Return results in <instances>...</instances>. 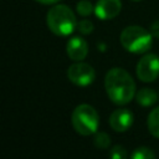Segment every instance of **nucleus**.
Returning a JSON list of instances; mask_svg holds the SVG:
<instances>
[{"label": "nucleus", "instance_id": "1", "mask_svg": "<svg viewBox=\"0 0 159 159\" xmlns=\"http://www.w3.org/2000/svg\"><path fill=\"white\" fill-rule=\"evenodd\" d=\"M104 88L109 99L118 106L129 103L135 96V82L133 77L120 67H113L106 73Z\"/></svg>", "mask_w": 159, "mask_h": 159}, {"label": "nucleus", "instance_id": "2", "mask_svg": "<svg viewBox=\"0 0 159 159\" xmlns=\"http://www.w3.org/2000/svg\"><path fill=\"white\" fill-rule=\"evenodd\" d=\"M46 24L51 32L57 36L71 35L77 29V19L72 9L63 4L51 7L46 15Z\"/></svg>", "mask_w": 159, "mask_h": 159}, {"label": "nucleus", "instance_id": "3", "mask_svg": "<svg viewBox=\"0 0 159 159\" xmlns=\"http://www.w3.org/2000/svg\"><path fill=\"white\" fill-rule=\"evenodd\" d=\"M122 46L132 53H145L153 45V35L142 26L132 25L122 30L119 36Z\"/></svg>", "mask_w": 159, "mask_h": 159}, {"label": "nucleus", "instance_id": "4", "mask_svg": "<svg viewBox=\"0 0 159 159\" xmlns=\"http://www.w3.org/2000/svg\"><path fill=\"white\" fill-rule=\"evenodd\" d=\"M73 129L81 135H91L97 132L99 125V116L94 107L91 104L83 103L78 104L71 117Z\"/></svg>", "mask_w": 159, "mask_h": 159}, {"label": "nucleus", "instance_id": "5", "mask_svg": "<svg viewBox=\"0 0 159 159\" xmlns=\"http://www.w3.org/2000/svg\"><path fill=\"white\" fill-rule=\"evenodd\" d=\"M67 78L73 84L84 87L93 83L96 80V71L91 65L82 61H76V63L67 68Z\"/></svg>", "mask_w": 159, "mask_h": 159}, {"label": "nucleus", "instance_id": "6", "mask_svg": "<svg viewBox=\"0 0 159 159\" xmlns=\"http://www.w3.org/2000/svg\"><path fill=\"white\" fill-rule=\"evenodd\" d=\"M135 73L143 82H154L159 77V56L155 53L144 55L137 63Z\"/></svg>", "mask_w": 159, "mask_h": 159}, {"label": "nucleus", "instance_id": "7", "mask_svg": "<svg viewBox=\"0 0 159 159\" xmlns=\"http://www.w3.org/2000/svg\"><path fill=\"white\" fill-rule=\"evenodd\" d=\"M108 122L113 130L119 133L127 132L133 124V113L127 108L116 109L112 112Z\"/></svg>", "mask_w": 159, "mask_h": 159}, {"label": "nucleus", "instance_id": "8", "mask_svg": "<svg viewBox=\"0 0 159 159\" xmlns=\"http://www.w3.org/2000/svg\"><path fill=\"white\" fill-rule=\"evenodd\" d=\"M120 0H98L94 6V14L101 20H112L120 12Z\"/></svg>", "mask_w": 159, "mask_h": 159}, {"label": "nucleus", "instance_id": "9", "mask_svg": "<svg viewBox=\"0 0 159 159\" xmlns=\"http://www.w3.org/2000/svg\"><path fill=\"white\" fill-rule=\"evenodd\" d=\"M66 52L72 61H82L88 55V45L84 39L75 36L67 41Z\"/></svg>", "mask_w": 159, "mask_h": 159}, {"label": "nucleus", "instance_id": "10", "mask_svg": "<svg viewBox=\"0 0 159 159\" xmlns=\"http://www.w3.org/2000/svg\"><path fill=\"white\" fill-rule=\"evenodd\" d=\"M159 94L153 88H142L135 93V101L143 107L153 106L158 101Z\"/></svg>", "mask_w": 159, "mask_h": 159}, {"label": "nucleus", "instance_id": "11", "mask_svg": "<svg viewBox=\"0 0 159 159\" xmlns=\"http://www.w3.org/2000/svg\"><path fill=\"white\" fill-rule=\"evenodd\" d=\"M147 124H148V130L150 132V134L159 139V107H155L154 109L150 111Z\"/></svg>", "mask_w": 159, "mask_h": 159}, {"label": "nucleus", "instance_id": "12", "mask_svg": "<svg viewBox=\"0 0 159 159\" xmlns=\"http://www.w3.org/2000/svg\"><path fill=\"white\" fill-rule=\"evenodd\" d=\"M130 158L132 159H154L155 154L148 147H139L134 149V152L130 154Z\"/></svg>", "mask_w": 159, "mask_h": 159}, {"label": "nucleus", "instance_id": "13", "mask_svg": "<svg viewBox=\"0 0 159 159\" xmlns=\"http://www.w3.org/2000/svg\"><path fill=\"white\" fill-rule=\"evenodd\" d=\"M94 145L98 149H107L111 144V137L106 132H99L94 137Z\"/></svg>", "mask_w": 159, "mask_h": 159}, {"label": "nucleus", "instance_id": "14", "mask_svg": "<svg viewBox=\"0 0 159 159\" xmlns=\"http://www.w3.org/2000/svg\"><path fill=\"white\" fill-rule=\"evenodd\" d=\"M76 10L81 16H88L92 14V11H94V7L92 6L91 1L88 0H81L77 2L76 5Z\"/></svg>", "mask_w": 159, "mask_h": 159}, {"label": "nucleus", "instance_id": "15", "mask_svg": "<svg viewBox=\"0 0 159 159\" xmlns=\"http://www.w3.org/2000/svg\"><path fill=\"white\" fill-rule=\"evenodd\" d=\"M77 29L81 34L83 35H88L93 31V22L91 20H81L78 24H77Z\"/></svg>", "mask_w": 159, "mask_h": 159}, {"label": "nucleus", "instance_id": "16", "mask_svg": "<svg viewBox=\"0 0 159 159\" xmlns=\"http://www.w3.org/2000/svg\"><path fill=\"white\" fill-rule=\"evenodd\" d=\"M109 157L112 159H124L127 157V152L122 145H114L109 152Z\"/></svg>", "mask_w": 159, "mask_h": 159}, {"label": "nucleus", "instance_id": "17", "mask_svg": "<svg viewBox=\"0 0 159 159\" xmlns=\"http://www.w3.org/2000/svg\"><path fill=\"white\" fill-rule=\"evenodd\" d=\"M149 31H150V34L153 35V37L159 39V20H155V21L152 22Z\"/></svg>", "mask_w": 159, "mask_h": 159}, {"label": "nucleus", "instance_id": "18", "mask_svg": "<svg viewBox=\"0 0 159 159\" xmlns=\"http://www.w3.org/2000/svg\"><path fill=\"white\" fill-rule=\"evenodd\" d=\"M40 4H43V5H53V4H57L60 0H35Z\"/></svg>", "mask_w": 159, "mask_h": 159}, {"label": "nucleus", "instance_id": "19", "mask_svg": "<svg viewBox=\"0 0 159 159\" xmlns=\"http://www.w3.org/2000/svg\"><path fill=\"white\" fill-rule=\"evenodd\" d=\"M132 1H142V0H132Z\"/></svg>", "mask_w": 159, "mask_h": 159}]
</instances>
